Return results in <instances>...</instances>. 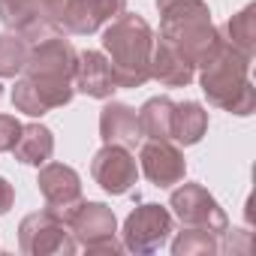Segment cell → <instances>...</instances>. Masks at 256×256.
Instances as JSON below:
<instances>
[{
	"label": "cell",
	"instance_id": "14",
	"mask_svg": "<svg viewBox=\"0 0 256 256\" xmlns=\"http://www.w3.org/2000/svg\"><path fill=\"white\" fill-rule=\"evenodd\" d=\"M100 136L106 145H120V148H136L142 145V126H139V112L126 102H106L100 112Z\"/></svg>",
	"mask_w": 256,
	"mask_h": 256
},
{
	"label": "cell",
	"instance_id": "15",
	"mask_svg": "<svg viewBox=\"0 0 256 256\" xmlns=\"http://www.w3.org/2000/svg\"><path fill=\"white\" fill-rule=\"evenodd\" d=\"M72 88L82 90V94H88V96H94V100H108L118 90L108 58L102 52H78Z\"/></svg>",
	"mask_w": 256,
	"mask_h": 256
},
{
	"label": "cell",
	"instance_id": "2",
	"mask_svg": "<svg viewBox=\"0 0 256 256\" xmlns=\"http://www.w3.org/2000/svg\"><path fill=\"white\" fill-rule=\"evenodd\" d=\"M102 48L108 54L118 88H142L151 78L154 30L136 12H120L102 30Z\"/></svg>",
	"mask_w": 256,
	"mask_h": 256
},
{
	"label": "cell",
	"instance_id": "8",
	"mask_svg": "<svg viewBox=\"0 0 256 256\" xmlns=\"http://www.w3.org/2000/svg\"><path fill=\"white\" fill-rule=\"evenodd\" d=\"M169 208H172V217L181 220V226L208 229V232H214V235H223V232L229 229L226 211L220 208V202H217L202 184H184V181H181V187L172 190Z\"/></svg>",
	"mask_w": 256,
	"mask_h": 256
},
{
	"label": "cell",
	"instance_id": "23",
	"mask_svg": "<svg viewBox=\"0 0 256 256\" xmlns=\"http://www.w3.org/2000/svg\"><path fill=\"white\" fill-rule=\"evenodd\" d=\"M18 136H22V124L12 114H0V154L12 151L16 142H18Z\"/></svg>",
	"mask_w": 256,
	"mask_h": 256
},
{
	"label": "cell",
	"instance_id": "11",
	"mask_svg": "<svg viewBox=\"0 0 256 256\" xmlns=\"http://www.w3.org/2000/svg\"><path fill=\"white\" fill-rule=\"evenodd\" d=\"M90 175H94V181H96L106 193L124 196V193H130V190L136 187L139 166H136V157L130 154V148L102 145V148L94 154Z\"/></svg>",
	"mask_w": 256,
	"mask_h": 256
},
{
	"label": "cell",
	"instance_id": "1",
	"mask_svg": "<svg viewBox=\"0 0 256 256\" xmlns=\"http://www.w3.org/2000/svg\"><path fill=\"white\" fill-rule=\"evenodd\" d=\"M78 52L60 34H52L40 42H30L28 64L22 78L12 88V106L30 118H42L76 96L72 76H76Z\"/></svg>",
	"mask_w": 256,
	"mask_h": 256
},
{
	"label": "cell",
	"instance_id": "25",
	"mask_svg": "<svg viewBox=\"0 0 256 256\" xmlns=\"http://www.w3.org/2000/svg\"><path fill=\"white\" fill-rule=\"evenodd\" d=\"M0 94H4V88H0Z\"/></svg>",
	"mask_w": 256,
	"mask_h": 256
},
{
	"label": "cell",
	"instance_id": "6",
	"mask_svg": "<svg viewBox=\"0 0 256 256\" xmlns=\"http://www.w3.org/2000/svg\"><path fill=\"white\" fill-rule=\"evenodd\" d=\"M60 10L64 0H0V22L28 42H40L58 34Z\"/></svg>",
	"mask_w": 256,
	"mask_h": 256
},
{
	"label": "cell",
	"instance_id": "24",
	"mask_svg": "<svg viewBox=\"0 0 256 256\" xmlns=\"http://www.w3.org/2000/svg\"><path fill=\"white\" fill-rule=\"evenodd\" d=\"M16 202V187L6 181V178H0V214H6Z\"/></svg>",
	"mask_w": 256,
	"mask_h": 256
},
{
	"label": "cell",
	"instance_id": "20",
	"mask_svg": "<svg viewBox=\"0 0 256 256\" xmlns=\"http://www.w3.org/2000/svg\"><path fill=\"white\" fill-rule=\"evenodd\" d=\"M229 46H235L238 52H244L247 58L256 54V4H247L241 12H235L226 22V36Z\"/></svg>",
	"mask_w": 256,
	"mask_h": 256
},
{
	"label": "cell",
	"instance_id": "17",
	"mask_svg": "<svg viewBox=\"0 0 256 256\" xmlns=\"http://www.w3.org/2000/svg\"><path fill=\"white\" fill-rule=\"evenodd\" d=\"M208 130V112L193 102V100H184V102H175V112H172V142L178 145H196Z\"/></svg>",
	"mask_w": 256,
	"mask_h": 256
},
{
	"label": "cell",
	"instance_id": "9",
	"mask_svg": "<svg viewBox=\"0 0 256 256\" xmlns=\"http://www.w3.org/2000/svg\"><path fill=\"white\" fill-rule=\"evenodd\" d=\"M172 211L163 208V205H139L130 217L124 220V229H120V244L124 250L130 253H157L169 235H172Z\"/></svg>",
	"mask_w": 256,
	"mask_h": 256
},
{
	"label": "cell",
	"instance_id": "3",
	"mask_svg": "<svg viewBox=\"0 0 256 256\" xmlns=\"http://www.w3.org/2000/svg\"><path fill=\"white\" fill-rule=\"evenodd\" d=\"M250 60L244 52H238L235 46H229L226 40L220 42V48L199 66V84L208 96L211 106L247 118L256 108V88L250 82Z\"/></svg>",
	"mask_w": 256,
	"mask_h": 256
},
{
	"label": "cell",
	"instance_id": "7",
	"mask_svg": "<svg viewBox=\"0 0 256 256\" xmlns=\"http://www.w3.org/2000/svg\"><path fill=\"white\" fill-rule=\"evenodd\" d=\"M18 247L28 256H48V253H76V238L66 229L64 217L52 208L34 211L18 226Z\"/></svg>",
	"mask_w": 256,
	"mask_h": 256
},
{
	"label": "cell",
	"instance_id": "21",
	"mask_svg": "<svg viewBox=\"0 0 256 256\" xmlns=\"http://www.w3.org/2000/svg\"><path fill=\"white\" fill-rule=\"evenodd\" d=\"M28 54H30V42L10 30V34H0V78H16L22 76L24 64H28Z\"/></svg>",
	"mask_w": 256,
	"mask_h": 256
},
{
	"label": "cell",
	"instance_id": "22",
	"mask_svg": "<svg viewBox=\"0 0 256 256\" xmlns=\"http://www.w3.org/2000/svg\"><path fill=\"white\" fill-rule=\"evenodd\" d=\"M220 238L208 229H190L184 226V232H178V238L172 241V253L175 256H205V253H220Z\"/></svg>",
	"mask_w": 256,
	"mask_h": 256
},
{
	"label": "cell",
	"instance_id": "10",
	"mask_svg": "<svg viewBox=\"0 0 256 256\" xmlns=\"http://www.w3.org/2000/svg\"><path fill=\"white\" fill-rule=\"evenodd\" d=\"M139 163L145 178L154 187H175L187 175V160L184 151L172 139H142L139 145Z\"/></svg>",
	"mask_w": 256,
	"mask_h": 256
},
{
	"label": "cell",
	"instance_id": "13",
	"mask_svg": "<svg viewBox=\"0 0 256 256\" xmlns=\"http://www.w3.org/2000/svg\"><path fill=\"white\" fill-rule=\"evenodd\" d=\"M40 193L46 199V208H52L54 214H66L72 205L82 202V178L72 166L64 163H42L40 169Z\"/></svg>",
	"mask_w": 256,
	"mask_h": 256
},
{
	"label": "cell",
	"instance_id": "19",
	"mask_svg": "<svg viewBox=\"0 0 256 256\" xmlns=\"http://www.w3.org/2000/svg\"><path fill=\"white\" fill-rule=\"evenodd\" d=\"M172 112L175 102L169 96H151L139 108V126L145 139H169L172 136Z\"/></svg>",
	"mask_w": 256,
	"mask_h": 256
},
{
	"label": "cell",
	"instance_id": "16",
	"mask_svg": "<svg viewBox=\"0 0 256 256\" xmlns=\"http://www.w3.org/2000/svg\"><path fill=\"white\" fill-rule=\"evenodd\" d=\"M196 76V66L166 40H154L151 52V78H157L166 88H187Z\"/></svg>",
	"mask_w": 256,
	"mask_h": 256
},
{
	"label": "cell",
	"instance_id": "5",
	"mask_svg": "<svg viewBox=\"0 0 256 256\" xmlns=\"http://www.w3.org/2000/svg\"><path fill=\"white\" fill-rule=\"evenodd\" d=\"M66 229L72 232L76 244H82L88 253H118L124 244L118 241V220L114 211L102 202H78L64 214Z\"/></svg>",
	"mask_w": 256,
	"mask_h": 256
},
{
	"label": "cell",
	"instance_id": "18",
	"mask_svg": "<svg viewBox=\"0 0 256 256\" xmlns=\"http://www.w3.org/2000/svg\"><path fill=\"white\" fill-rule=\"evenodd\" d=\"M12 154H16L18 163H28V166L48 163L52 154H54V136H52V130H48V126H42V124L22 126V136H18L16 148H12Z\"/></svg>",
	"mask_w": 256,
	"mask_h": 256
},
{
	"label": "cell",
	"instance_id": "4",
	"mask_svg": "<svg viewBox=\"0 0 256 256\" xmlns=\"http://www.w3.org/2000/svg\"><path fill=\"white\" fill-rule=\"evenodd\" d=\"M160 40L172 42L193 66H202L223 42V34L211 24V10L205 0H157Z\"/></svg>",
	"mask_w": 256,
	"mask_h": 256
},
{
	"label": "cell",
	"instance_id": "12",
	"mask_svg": "<svg viewBox=\"0 0 256 256\" xmlns=\"http://www.w3.org/2000/svg\"><path fill=\"white\" fill-rule=\"evenodd\" d=\"M126 10V0H64L60 28L72 36H88L106 22L118 18Z\"/></svg>",
	"mask_w": 256,
	"mask_h": 256
}]
</instances>
